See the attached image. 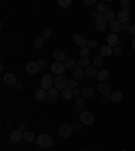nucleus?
<instances>
[{
  "instance_id": "1",
  "label": "nucleus",
  "mask_w": 135,
  "mask_h": 151,
  "mask_svg": "<svg viewBox=\"0 0 135 151\" xmlns=\"http://www.w3.org/2000/svg\"><path fill=\"white\" fill-rule=\"evenodd\" d=\"M37 145L38 147H41V148H49L53 146V138L49 135H46V134H42V135L37 136Z\"/></svg>"
},
{
  "instance_id": "2",
  "label": "nucleus",
  "mask_w": 135,
  "mask_h": 151,
  "mask_svg": "<svg viewBox=\"0 0 135 151\" xmlns=\"http://www.w3.org/2000/svg\"><path fill=\"white\" fill-rule=\"evenodd\" d=\"M68 82H69V80H66L64 76H57L54 78V88L62 92L68 88Z\"/></svg>"
},
{
  "instance_id": "3",
  "label": "nucleus",
  "mask_w": 135,
  "mask_h": 151,
  "mask_svg": "<svg viewBox=\"0 0 135 151\" xmlns=\"http://www.w3.org/2000/svg\"><path fill=\"white\" fill-rule=\"evenodd\" d=\"M80 120H81V123H84L85 126H92L95 123V116L88 111H82L80 113Z\"/></svg>"
},
{
  "instance_id": "4",
  "label": "nucleus",
  "mask_w": 135,
  "mask_h": 151,
  "mask_svg": "<svg viewBox=\"0 0 135 151\" xmlns=\"http://www.w3.org/2000/svg\"><path fill=\"white\" fill-rule=\"evenodd\" d=\"M41 86H42V89H45V91H50L51 89V86H54V80H53V77H51L50 74H45L43 77H42V80H41Z\"/></svg>"
},
{
  "instance_id": "5",
  "label": "nucleus",
  "mask_w": 135,
  "mask_h": 151,
  "mask_svg": "<svg viewBox=\"0 0 135 151\" xmlns=\"http://www.w3.org/2000/svg\"><path fill=\"white\" fill-rule=\"evenodd\" d=\"M50 69H51V73H54V74L62 76L66 68H65V65H64V62H54V63H51Z\"/></svg>"
},
{
  "instance_id": "6",
  "label": "nucleus",
  "mask_w": 135,
  "mask_h": 151,
  "mask_svg": "<svg viewBox=\"0 0 135 151\" xmlns=\"http://www.w3.org/2000/svg\"><path fill=\"white\" fill-rule=\"evenodd\" d=\"M105 27H107V20L104 19L103 14H100V15H99V18L96 19V22H95V28H96L97 31H104V30H105Z\"/></svg>"
},
{
  "instance_id": "7",
  "label": "nucleus",
  "mask_w": 135,
  "mask_h": 151,
  "mask_svg": "<svg viewBox=\"0 0 135 151\" xmlns=\"http://www.w3.org/2000/svg\"><path fill=\"white\" fill-rule=\"evenodd\" d=\"M72 132H73V127H70L69 124H64V126L60 128L58 134H60L61 138L66 139V138H69V136L72 135Z\"/></svg>"
},
{
  "instance_id": "8",
  "label": "nucleus",
  "mask_w": 135,
  "mask_h": 151,
  "mask_svg": "<svg viewBox=\"0 0 135 151\" xmlns=\"http://www.w3.org/2000/svg\"><path fill=\"white\" fill-rule=\"evenodd\" d=\"M60 97H61V96H60V91H58V89H56V88H51L50 91L47 92L46 100L50 101V103H56V101L58 100Z\"/></svg>"
},
{
  "instance_id": "9",
  "label": "nucleus",
  "mask_w": 135,
  "mask_h": 151,
  "mask_svg": "<svg viewBox=\"0 0 135 151\" xmlns=\"http://www.w3.org/2000/svg\"><path fill=\"white\" fill-rule=\"evenodd\" d=\"M97 91H99V93H101L103 96H111V93H112L111 86L107 82H100V84L97 85Z\"/></svg>"
},
{
  "instance_id": "10",
  "label": "nucleus",
  "mask_w": 135,
  "mask_h": 151,
  "mask_svg": "<svg viewBox=\"0 0 135 151\" xmlns=\"http://www.w3.org/2000/svg\"><path fill=\"white\" fill-rule=\"evenodd\" d=\"M130 20V12L129 11H120L116 15V22H119L120 24H124V23H129Z\"/></svg>"
},
{
  "instance_id": "11",
  "label": "nucleus",
  "mask_w": 135,
  "mask_h": 151,
  "mask_svg": "<svg viewBox=\"0 0 135 151\" xmlns=\"http://www.w3.org/2000/svg\"><path fill=\"white\" fill-rule=\"evenodd\" d=\"M22 139H23V134L19 129H15V131H12L9 134V142L11 143H19Z\"/></svg>"
},
{
  "instance_id": "12",
  "label": "nucleus",
  "mask_w": 135,
  "mask_h": 151,
  "mask_svg": "<svg viewBox=\"0 0 135 151\" xmlns=\"http://www.w3.org/2000/svg\"><path fill=\"white\" fill-rule=\"evenodd\" d=\"M39 65H38V62H34V61H30V62L26 63V70H27L28 73H31V74H37L38 72H39Z\"/></svg>"
},
{
  "instance_id": "13",
  "label": "nucleus",
  "mask_w": 135,
  "mask_h": 151,
  "mask_svg": "<svg viewBox=\"0 0 135 151\" xmlns=\"http://www.w3.org/2000/svg\"><path fill=\"white\" fill-rule=\"evenodd\" d=\"M3 81H4V84H7V85H15L16 82V76L14 74V73H6V74L3 76Z\"/></svg>"
},
{
  "instance_id": "14",
  "label": "nucleus",
  "mask_w": 135,
  "mask_h": 151,
  "mask_svg": "<svg viewBox=\"0 0 135 151\" xmlns=\"http://www.w3.org/2000/svg\"><path fill=\"white\" fill-rule=\"evenodd\" d=\"M51 55H53V58L56 60V62H65L66 61V55L62 50H54L53 53H51Z\"/></svg>"
},
{
  "instance_id": "15",
  "label": "nucleus",
  "mask_w": 135,
  "mask_h": 151,
  "mask_svg": "<svg viewBox=\"0 0 135 151\" xmlns=\"http://www.w3.org/2000/svg\"><path fill=\"white\" fill-rule=\"evenodd\" d=\"M107 43H108V46H111V47L119 46V38H118V35L111 32V34L107 37Z\"/></svg>"
},
{
  "instance_id": "16",
  "label": "nucleus",
  "mask_w": 135,
  "mask_h": 151,
  "mask_svg": "<svg viewBox=\"0 0 135 151\" xmlns=\"http://www.w3.org/2000/svg\"><path fill=\"white\" fill-rule=\"evenodd\" d=\"M73 41H74V43L80 47H85L88 45V41L85 39V37H82V35H80V34L74 35V37H73Z\"/></svg>"
},
{
  "instance_id": "17",
  "label": "nucleus",
  "mask_w": 135,
  "mask_h": 151,
  "mask_svg": "<svg viewBox=\"0 0 135 151\" xmlns=\"http://www.w3.org/2000/svg\"><path fill=\"white\" fill-rule=\"evenodd\" d=\"M85 72V76L89 77V78H95V77H97V69L95 68V66H88V68H85L84 69Z\"/></svg>"
},
{
  "instance_id": "18",
  "label": "nucleus",
  "mask_w": 135,
  "mask_h": 151,
  "mask_svg": "<svg viewBox=\"0 0 135 151\" xmlns=\"http://www.w3.org/2000/svg\"><path fill=\"white\" fill-rule=\"evenodd\" d=\"M97 78L100 80L101 82H105L108 78H110V70L108 69H101L100 72L97 73Z\"/></svg>"
},
{
  "instance_id": "19",
  "label": "nucleus",
  "mask_w": 135,
  "mask_h": 151,
  "mask_svg": "<svg viewBox=\"0 0 135 151\" xmlns=\"http://www.w3.org/2000/svg\"><path fill=\"white\" fill-rule=\"evenodd\" d=\"M23 139H25L26 142H28V143H32V142L37 140V136H35L34 132L26 131V132H23Z\"/></svg>"
},
{
  "instance_id": "20",
  "label": "nucleus",
  "mask_w": 135,
  "mask_h": 151,
  "mask_svg": "<svg viewBox=\"0 0 135 151\" xmlns=\"http://www.w3.org/2000/svg\"><path fill=\"white\" fill-rule=\"evenodd\" d=\"M112 53H113V47H111V46H103L100 49V54H101V57H110V55H112Z\"/></svg>"
},
{
  "instance_id": "21",
  "label": "nucleus",
  "mask_w": 135,
  "mask_h": 151,
  "mask_svg": "<svg viewBox=\"0 0 135 151\" xmlns=\"http://www.w3.org/2000/svg\"><path fill=\"white\" fill-rule=\"evenodd\" d=\"M110 99H111L112 103H120V101L123 100V93L122 92H112L111 96H110Z\"/></svg>"
},
{
  "instance_id": "22",
  "label": "nucleus",
  "mask_w": 135,
  "mask_h": 151,
  "mask_svg": "<svg viewBox=\"0 0 135 151\" xmlns=\"http://www.w3.org/2000/svg\"><path fill=\"white\" fill-rule=\"evenodd\" d=\"M47 97V92L45 91V89H38L37 92H35V99H37L38 101H42V100H46Z\"/></svg>"
},
{
  "instance_id": "23",
  "label": "nucleus",
  "mask_w": 135,
  "mask_h": 151,
  "mask_svg": "<svg viewBox=\"0 0 135 151\" xmlns=\"http://www.w3.org/2000/svg\"><path fill=\"white\" fill-rule=\"evenodd\" d=\"M110 30L113 34H118V32L122 31V24L119 22H111L110 23Z\"/></svg>"
},
{
  "instance_id": "24",
  "label": "nucleus",
  "mask_w": 135,
  "mask_h": 151,
  "mask_svg": "<svg viewBox=\"0 0 135 151\" xmlns=\"http://www.w3.org/2000/svg\"><path fill=\"white\" fill-rule=\"evenodd\" d=\"M103 16H104V19H105L107 22H115V18H116L115 12L111 11V9H107V11L103 14Z\"/></svg>"
},
{
  "instance_id": "25",
  "label": "nucleus",
  "mask_w": 135,
  "mask_h": 151,
  "mask_svg": "<svg viewBox=\"0 0 135 151\" xmlns=\"http://www.w3.org/2000/svg\"><path fill=\"white\" fill-rule=\"evenodd\" d=\"M64 65H65L66 69H73V70H74L76 68H77V65H79V63H76V61L73 60V58H66V61L64 62Z\"/></svg>"
},
{
  "instance_id": "26",
  "label": "nucleus",
  "mask_w": 135,
  "mask_h": 151,
  "mask_svg": "<svg viewBox=\"0 0 135 151\" xmlns=\"http://www.w3.org/2000/svg\"><path fill=\"white\" fill-rule=\"evenodd\" d=\"M92 96H93V88H91V86H87V88L82 89V92H81V97H84V99H89V97H92Z\"/></svg>"
},
{
  "instance_id": "27",
  "label": "nucleus",
  "mask_w": 135,
  "mask_h": 151,
  "mask_svg": "<svg viewBox=\"0 0 135 151\" xmlns=\"http://www.w3.org/2000/svg\"><path fill=\"white\" fill-rule=\"evenodd\" d=\"M73 97V91L72 89H69V88H66L65 91H62V99L64 100H70V99Z\"/></svg>"
},
{
  "instance_id": "28",
  "label": "nucleus",
  "mask_w": 135,
  "mask_h": 151,
  "mask_svg": "<svg viewBox=\"0 0 135 151\" xmlns=\"http://www.w3.org/2000/svg\"><path fill=\"white\" fill-rule=\"evenodd\" d=\"M73 72H74V77H76V78H82V77L85 76L84 69H82V68H80V66H77Z\"/></svg>"
},
{
  "instance_id": "29",
  "label": "nucleus",
  "mask_w": 135,
  "mask_h": 151,
  "mask_svg": "<svg viewBox=\"0 0 135 151\" xmlns=\"http://www.w3.org/2000/svg\"><path fill=\"white\" fill-rule=\"evenodd\" d=\"M93 66L97 69V68H101L103 66V57L101 55H97L93 58Z\"/></svg>"
},
{
  "instance_id": "30",
  "label": "nucleus",
  "mask_w": 135,
  "mask_h": 151,
  "mask_svg": "<svg viewBox=\"0 0 135 151\" xmlns=\"http://www.w3.org/2000/svg\"><path fill=\"white\" fill-rule=\"evenodd\" d=\"M45 45V38L43 37H37L34 39V46L35 47H38V49H39V47H42Z\"/></svg>"
},
{
  "instance_id": "31",
  "label": "nucleus",
  "mask_w": 135,
  "mask_h": 151,
  "mask_svg": "<svg viewBox=\"0 0 135 151\" xmlns=\"http://www.w3.org/2000/svg\"><path fill=\"white\" fill-rule=\"evenodd\" d=\"M120 7H122L123 11H130V8H131L130 0H122V1H120Z\"/></svg>"
},
{
  "instance_id": "32",
  "label": "nucleus",
  "mask_w": 135,
  "mask_h": 151,
  "mask_svg": "<svg viewBox=\"0 0 135 151\" xmlns=\"http://www.w3.org/2000/svg\"><path fill=\"white\" fill-rule=\"evenodd\" d=\"M89 49L88 46H85V47H81L80 49V55H81V58H88V55H89Z\"/></svg>"
},
{
  "instance_id": "33",
  "label": "nucleus",
  "mask_w": 135,
  "mask_h": 151,
  "mask_svg": "<svg viewBox=\"0 0 135 151\" xmlns=\"http://www.w3.org/2000/svg\"><path fill=\"white\" fill-rule=\"evenodd\" d=\"M107 6H105V3H97V6H96V11H97L99 14H104L105 11H107Z\"/></svg>"
},
{
  "instance_id": "34",
  "label": "nucleus",
  "mask_w": 135,
  "mask_h": 151,
  "mask_svg": "<svg viewBox=\"0 0 135 151\" xmlns=\"http://www.w3.org/2000/svg\"><path fill=\"white\" fill-rule=\"evenodd\" d=\"M84 105H85V99L84 97H77L76 99V108H84Z\"/></svg>"
},
{
  "instance_id": "35",
  "label": "nucleus",
  "mask_w": 135,
  "mask_h": 151,
  "mask_svg": "<svg viewBox=\"0 0 135 151\" xmlns=\"http://www.w3.org/2000/svg\"><path fill=\"white\" fill-rule=\"evenodd\" d=\"M79 66H80V68H82V69L88 68V66H89V60H88V58H81V60L79 61Z\"/></svg>"
},
{
  "instance_id": "36",
  "label": "nucleus",
  "mask_w": 135,
  "mask_h": 151,
  "mask_svg": "<svg viewBox=\"0 0 135 151\" xmlns=\"http://www.w3.org/2000/svg\"><path fill=\"white\" fill-rule=\"evenodd\" d=\"M68 88L72 89V91H74V89L77 88V80H76V78L69 80V82H68Z\"/></svg>"
},
{
  "instance_id": "37",
  "label": "nucleus",
  "mask_w": 135,
  "mask_h": 151,
  "mask_svg": "<svg viewBox=\"0 0 135 151\" xmlns=\"http://www.w3.org/2000/svg\"><path fill=\"white\" fill-rule=\"evenodd\" d=\"M70 3H72L70 0H60V1H58L60 7H62V8H68V7L70 6Z\"/></svg>"
},
{
  "instance_id": "38",
  "label": "nucleus",
  "mask_w": 135,
  "mask_h": 151,
  "mask_svg": "<svg viewBox=\"0 0 135 151\" xmlns=\"http://www.w3.org/2000/svg\"><path fill=\"white\" fill-rule=\"evenodd\" d=\"M122 53H123V50H122V47L120 46H115L113 47V55H116V57H120L122 55Z\"/></svg>"
},
{
  "instance_id": "39",
  "label": "nucleus",
  "mask_w": 135,
  "mask_h": 151,
  "mask_svg": "<svg viewBox=\"0 0 135 151\" xmlns=\"http://www.w3.org/2000/svg\"><path fill=\"white\" fill-rule=\"evenodd\" d=\"M18 129H19V131H22V132H26V131H27V123H26V122H20V123H19V126H18Z\"/></svg>"
},
{
  "instance_id": "40",
  "label": "nucleus",
  "mask_w": 135,
  "mask_h": 151,
  "mask_svg": "<svg viewBox=\"0 0 135 151\" xmlns=\"http://www.w3.org/2000/svg\"><path fill=\"white\" fill-rule=\"evenodd\" d=\"M51 35H53V31H51L50 28H45L43 32H42V37L43 38H51Z\"/></svg>"
},
{
  "instance_id": "41",
  "label": "nucleus",
  "mask_w": 135,
  "mask_h": 151,
  "mask_svg": "<svg viewBox=\"0 0 135 151\" xmlns=\"http://www.w3.org/2000/svg\"><path fill=\"white\" fill-rule=\"evenodd\" d=\"M37 62H38V65H39V68H41V69H46V68H47V62H46V60H43V58L38 60Z\"/></svg>"
},
{
  "instance_id": "42",
  "label": "nucleus",
  "mask_w": 135,
  "mask_h": 151,
  "mask_svg": "<svg viewBox=\"0 0 135 151\" xmlns=\"http://www.w3.org/2000/svg\"><path fill=\"white\" fill-rule=\"evenodd\" d=\"M82 3H84L85 7H91V6H95V4H96V0H84Z\"/></svg>"
},
{
  "instance_id": "43",
  "label": "nucleus",
  "mask_w": 135,
  "mask_h": 151,
  "mask_svg": "<svg viewBox=\"0 0 135 151\" xmlns=\"http://www.w3.org/2000/svg\"><path fill=\"white\" fill-rule=\"evenodd\" d=\"M130 28H131V26H130V23H124V24H122V30L123 31H130Z\"/></svg>"
},
{
  "instance_id": "44",
  "label": "nucleus",
  "mask_w": 135,
  "mask_h": 151,
  "mask_svg": "<svg viewBox=\"0 0 135 151\" xmlns=\"http://www.w3.org/2000/svg\"><path fill=\"white\" fill-rule=\"evenodd\" d=\"M87 46H88L89 49H93V47H96V41H93V39L88 41V45H87Z\"/></svg>"
},
{
  "instance_id": "45",
  "label": "nucleus",
  "mask_w": 135,
  "mask_h": 151,
  "mask_svg": "<svg viewBox=\"0 0 135 151\" xmlns=\"http://www.w3.org/2000/svg\"><path fill=\"white\" fill-rule=\"evenodd\" d=\"M129 35L132 38H135V24L131 26V28H130V31H129Z\"/></svg>"
},
{
  "instance_id": "46",
  "label": "nucleus",
  "mask_w": 135,
  "mask_h": 151,
  "mask_svg": "<svg viewBox=\"0 0 135 151\" xmlns=\"http://www.w3.org/2000/svg\"><path fill=\"white\" fill-rule=\"evenodd\" d=\"M89 15H91L92 18H96V19H97V18H99V15H100V14H99L97 11H96V9H93V11H91V12H89Z\"/></svg>"
},
{
  "instance_id": "47",
  "label": "nucleus",
  "mask_w": 135,
  "mask_h": 151,
  "mask_svg": "<svg viewBox=\"0 0 135 151\" xmlns=\"http://www.w3.org/2000/svg\"><path fill=\"white\" fill-rule=\"evenodd\" d=\"M81 92L82 91H80L79 88H76L74 91H73V94H74V96H81Z\"/></svg>"
},
{
  "instance_id": "48",
  "label": "nucleus",
  "mask_w": 135,
  "mask_h": 151,
  "mask_svg": "<svg viewBox=\"0 0 135 151\" xmlns=\"http://www.w3.org/2000/svg\"><path fill=\"white\" fill-rule=\"evenodd\" d=\"M15 88H16V89H22V88H23V85H22V82H19V81H18V82H16V84H15Z\"/></svg>"
},
{
  "instance_id": "49",
  "label": "nucleus",
  "mask_w": 135,
  "mask_h": 151,
  "mask_svg": "<svg viewBox=\"0 0 135 151\" xmlns=\"http://www.w3.org/2000/svg\"><path fill=\"white\" fill-rule=\"evenodd\" d=\"M110 101H111L110 96H104V99H103V103H105V104H107V103H110Z\"/></svg>"
},
{
  "instance_id": "50",
  "label": "nucleus",
  "mask_w": 135,
  "mask_h": 151,
  "mask_svg": "<svg viewBox=\"0 0 135 151\" xmlns=\"http://www.w3.org/2000/svg\"><path fill=\"white\" fill-rule=\"evenodd\" d=\"M80 128H81L80 124H74V126H73V131H80Z\"/></svg>"
},
{
  "instance_id": "51",
  "label": "nucleus",
  "mask_w": 135,
  "mask_h": 151,
  "mask_svg": "<svg viewBox=\"0 0 135 151\" xmlns=\"http://www.w3.org/2000/svg\"><path fill=\"white\" fill-rule=\"evenodd\" d=\"M131 47H132V50H135V38H132V41H131Z\"/></svg>"
},
{
  "instance_id": "52",
  "label": "nucleus",
  "mask_w": 135,
  "mask_h": 151,
  "mask_svg": "<svg viewBox=\"0 0 135 151\" xmlns=\"http://www.w3.org/2000/svg\"><path fill=\"white\" fill-rule=\"evenodd\" d=\"M120 151H127V150H126V148H123V150H120Z\"/></svg>"
},
{
  "instance_id": "53",
  "label": "nucleus",
  "mask_w": 135,
  "mask_h": 151,
  "mask_svg": "<svg viewBox=\"0 0 135 151\" xmlns=\"http://www.w3.org/2000/svg\"><path fill=\"white\" fill-rule=\"evenodd\" d=\"M81 151H84V150H81Z\"/></svg>"
}]
</instances>
